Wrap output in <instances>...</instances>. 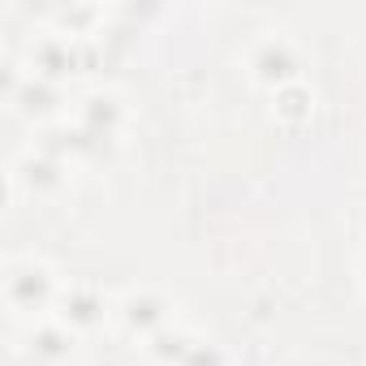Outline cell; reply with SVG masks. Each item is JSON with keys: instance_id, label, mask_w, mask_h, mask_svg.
<instances>
[{"instance_id": "6da1fadb", "label": "cell", "mask_w": 366, "mask_h": 366, "mask_svg": "<svg viewBox=\"0 0 366 366\" xmlns=\"http://www.w3.org/2000/svg\"><path fill=\"white\" fill-rule=\"evenodd\" d=\"M5 297H9L14 310L39 315V310L56 297V280H52V272H48L44 263L22 259V263H9V272H5Z\"/></svg>"}, {"instance_id": "7a4b0ae2", "label": "cell", "mask_w": 366, "mask_h": 366, "mask_svg": "<svg viewBox=\"0 0 366 366\" xmlns=\"http://www.w3.org/2000/svg\"><path fill=\"white\" fill-rule=\"evenodd\" d=\"M250 69H254V78L263 82V86H289L293 82V74H297V56H293V48L276 35V39H259V48L250 52Z\"/></svg>"}, {"instance_id": "3957f363", "label": "cell", "mask_w": 366, "mask_h": 366, "mask_svg": "<svg viewBox=\"0 0 366 366\" xmlns=\"http://www.w3.org/2000/svg\"><path fill=\"white\" fill-rule=\"evenodd\" d=\"M61 319L69 323V327H95L99 319H104V297L91 289V285H69L65 293H61Z\"/></svg>"}, {"instance_id": "277c9868", "label": "cell", "mask_w": 366, "mask_h": 366, "mask_svg": "<svg viewBox=\"0 0 366 366\" xmlns=\"http://www.w3.org/2000/svg\"><path fill=\"white\" fill-rule=\"evenodd\" d=\"M121 319L129 332H142V336H155V327L164 323V302L151 297V293H129L121 302Z\"/></svg>"}, {"instance_id": "5b68a950", "label": "cell", "mask_w": 366, "mask_h": 366, "mask_svg": "<svg viewBox=\"0 0 366 366\" xmlns=\"http://www.w3.org/2000/svg\"><path fill=\"white\" fill-rule=\"evenodd\" d=\"M69 349H74V336L61 323H39L31 332V353L39 362H61V357H69Z\"/></svg>"}, {"instance_id": "8992f818", "label": "cell", "mask_w": 366, "mask_h": 366, "mask_svg": "<svg viewBox=\"0 0 366 366\" xmlns=\"http://www.w3.org/2000/svg\"><path fill=\"white\" fill-rule=\"evenodd\" d=\"M82 129H86L91 138H108V134L117 129V99H108V95H91L86 108H82Z\"/></svg>"}, {"instance_id": "52a82bcc", "label": "cell", "mask_w": 366, "mask_h": 366, "mask_svg": "<svg viewBox=\"0 0 366 366\" xmlns=\"http://www.w3.org/2000/svg\"><path fill=\"white\" fill-rule=\"evenodd\" d=\"M14 99L35 117H48V112H56V86L48 82V78H31L26 86H14Z\"/></svg>"}, {"instance_id": "ba28073f", "label": "cell", "mask_w": 366, "mask_h": 366, "mask_svg": "<svg viewBox=\"0 0 366 366\" xmlns=\"http://www.w3.org/2000/svg\"><path fill=\"white\" fill-rule=\"evenodd\" d=\"M14 181H26L31 190H56L61 186V164H52V159H22L18 168H14Z\"/></svg>"}, {"instance_id": "9c48e42d", "label": "cell", "mask_w": 366, "mask_h": 366, "mask_svg": "<svg viewBox=\"0 0 366 366\" xmlns=\"http://www.w3.org/2000/svg\"><path fill=\"white\" fill-rule=\"evenodd\" d=\"M31 61L44 69V74H61L65 65H74V52H69V44H61V39H44L35 52H31ZM39 74V78H44Z\"/></svg>"}, {"instance_id": "30bf717a", "label": "cell", "mask_w": 366, "mask_h": 366, "mask_svg": "<svg viewBox=\"0 0 366 366\" xmlns=\"http://www.w3.org/2000/svg\"><path fill=\"white\" fill-rule=\"evenodd\" d=\"M276 99H280V112H285V117H302V112H306V91H302L297 82L280 86V91H276Z\"/></svg>"}, {"instance_id": "8fae6325", "label": "cell", "mask_w": 366, "mask_h": 366, "mask_svg": "<svg viewBox=\"0 0 366 366\" xmlns=\"http://www.w3.org/2000/svg\"><path fill=\"white\" fill-rule=\"evenodd\" d=\"M362 280H366V259H362Z\"/></svg>"}]
</instances>
